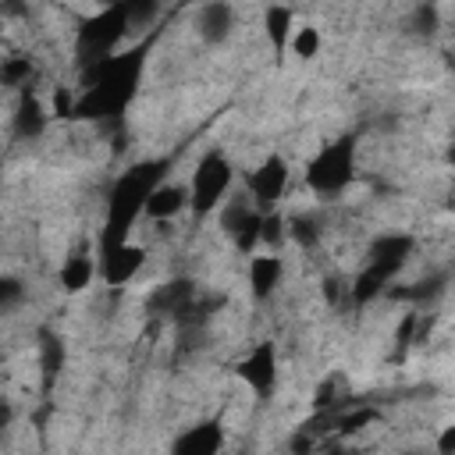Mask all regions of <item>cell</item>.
<instances>
[{"mask_svg": "<svg viewBox=\"0 0 455 455\" xmlns=\"http://www.w3.org/2000/svg\"><path fill=\"white\" fill-rule=\"evenodd\" d=\"M355 160H359V146L352 139L320 142V149L306 160V188L320 199L345 196L348 185L355 181Z\"/></svg>", "mask_w": 455, "mask_h": 455, "instance_id": "obj_1", "label": "cell"}, {"mask_svg": "<svg viewBox=\"0 0 455 455\" xmlns=\"http://www.w3.org/2000/svg\"><path fill=\"white\" fill-rule=\"evenodd\" d=\"M235 185V164L220 149H210L199 156V164L188 174V196H192V213L210 217L224 206V196Z\"/></svg>", "mask_w": 455, "mask_h": 455, "instance_id": "obj_2", "label": "cell"}, {"mask_svg": "<svg viewBox=\"0 0 455 455\" xmlns=\"http://www.w3.org/2000/svg\"><path fill=\"white\" fill-rule=\"evenodd\" d=\"M288 181H291V171H288L284 153H267L256 167L245 171L242 188L249 192V199H252L263 213H274V210L281 206V199L288 196Z\"/></svg>", "mask_w": 455, "mask_h": 455, "instance_id": "obj_3", "label": "cell"}, {"mask_svg": "<svg viewBox=\"0 0 455 455\" xmlns=\"http://www.w3.org/2000/svg\"><path fill=\"white\" fill-rule=\"evenodd\" d=\"M238 380L256 395V398H270V391L281 380V363H277V345L274 341H256L249 345V352L238 359Z\"/></svg>", "mask_w": 455, "mask_h": 455, "instance_id": "obj_4", "label": "cell"}, {"mask_svg": "<svg viewBox=\"0 0 455 455\" xmlns=\"http://www.w3.org/2000/svg\"><path fill=\"white\" fill-rule=\"evenodd\" d=\"M146 259H149V245L128 238V242H121V245H114V249H107L100 256V277L110 288H124L142 274Z\"/></svg>", "mask_w": 455, "mask_h": 455, "instance_id": "obj_5", "label": "cell"}, {"mask_svg": "<svg viewBox=\"0 0 455 455\" xmlns=\"http://www.w3.org/2000/svg\"><path fill=\"white\" fill-rule=\"evenodd\" d=\"M242 11L231 4H203L192 11V28L203 46H224L238 28Z\"/></svg>", "mask_w": 455, "mask_h": 455, "instance_id": "obj_6", "label": "cell"}, {"mask_svg": "<svg viewBox=\"0 0 455 455\" xmlns=\"http://www.w3.org/2000/svg\"><path fill=\"white\" fill-rule=\"evenodd\" d=\"M96 274H100V263H96V256L89 252V238H78V242L64 252V259H60V267H57V284H60L64 295H78V291H85V288L92 284Z\"/></svg>", "mask_w": 455, "mask_h": 455, "instance_id": "obj_7", "label": "cell"}, {"mask_svg": "<svg viewBox=\"0 0 455 455\" xmlns=\"http://www.w3.org/2000/svg\"><path fill=\"white\" fill-rule=\"evenodd\" d=\"M228 427L217 419H199L192 427H181L171 441V455H224Z\"/></svg>", "mask_w": 455, "mask_h": 455, "instance_id": "obj_8", "label": "cell"}, {"mask_svg": "<svg viewBox=\"0 0 455 455\" xmlns=\"http://www.w3.org/2000/svg\"><path fill=\"white\" fill-rule=\"evenodd\" d=\"M245 284L256 302H270L284 288V256L281 252H252L245 267Z\"/></svg>", "mask_w": 455, "mask_h": 455, "instance_id": "obj_9", "label": "cell"}, {"mask_svg": "<svg viewBox=\"0 0 455 455\" xmlns=\"http://www.w3.org/2000/svg\"><path fill=\"white\" fill-rule=\"evenodd\" d=\"M259 32H263V39L270 43V50L274 53H284V46H288V39H291V32H295V11L291 7H263L259 11Z\"/></svg>", "mask_w": 455, "mask_h": 455, "instance_id": "obj_10", "label": "cell"}, {"mask_svg": "<svg viewBox=\"0 0 455 455\" xmlns=\"http://www.w3.org/2000/svg\"><path fill=\"white\" fill-rule=\"evenodd\" d=\"M288 50H291V57L302 60V64L316 60L320 50H323V28H320L316 21H299L295 32H291V39H288Z\"/></svg>", "mask_w": 455, "mask_h": 455, "instance_id": "obj_11", "label": "cell"}, {"mask_svg": "<svg viewBox=\"0 0 455 455\" xmlns=\"http://www.w3.org/2000/svg\"><path fill=\"white\" fill-rule=\"evenodd\" d=\"M434 455H455V423H444L434 437Z\"/></svg>", "mask_w": 455, "mask_h": 455, "instance_id": "obj_12", "label": "cell"}]
</instances>
